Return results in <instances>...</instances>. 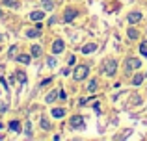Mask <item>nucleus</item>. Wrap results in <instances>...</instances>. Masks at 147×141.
I'll use <instances>...</instances> for the list:
<instances>
[{"label": "nucleus", "mask_w": 147, "mask_h": 141, "mask_svg": "<svg viewBox=\"0 0 147 141\" xmlns=\"http://www.w3.org/2000/svg\"><path fill=\"white\" fill-rule=\"evenodd\" d=\"M88 74H90V67H88V65H76L75 71H73V78H75L76 82L88 78Z\"/></svg>", "instance_id": "nucleus-1"}, {"label": "nucleus", "mask_w": 147, "mask_h": 141, "mask_svg": "<svg viewBox=\"0 0 147 141\" xmlns=\"http://www.w3.org/2000/svg\"><path fill=\"white\" fill-rule=\"evenodd\" d=\"M104 74L106 76H115V72H117V61H115L114 58L106 59V63H104Z\"/></svg>", "instance_id": "nucleus-2"}, {"label": "nucleus", "mask_w": 147, "mask_h": 141, "mask_svg": "<svg viewBox=\"0 0 147 141\" xmlns=\"http://www.w3.org/2000/svg\"><path fill=\"white\" fill-rule=\"evenodd\" d=\"M69 123H71V126L75 128V130H86V123H84L82 115H73Z\"/></svg>", "instance_id": "nucleus-3"}, {"label": "nucleus", "mask_w": 147, "mask_h": 141, "mask_svg": "<svg viewBox=\"0 0 147 141\" xmlns=\"http://www.w3.org/2000/svg\"><path fill=\"white\" fill-rule=\"evenodd\" d=\"M140 65H142V61L138 58H127V61H125V71H138L140 69Z\"/></svg>", "instance_id": "nucleus-4"}, {"label": "nucleus", "mask_w": 147, "mask_h": 141, "mask_svg": "<svg viewBox=\"0 0 147 141\" xmlns=\"http://www.w3.org/2000/svg\"><path fill=\"white\" fill-rule=\"evenodd\" d=\"M63 50H65V43L61 39H56L52 43V52H54V54H61Z\"/></svg>", "instance_id": "nucleus-5"}, {"label": "nucleus", "mask_w": 147, "mask_h": 141, "mask_svg": "<svg viewBox=\"0 0 147 141\" xmlns=\"http://www.w3.org/2000/svg\"><path fill=\"white\" fill-rule=\"evenodd\" d=\"M76 17V11L73 9V7H69V9H65V13H63V21L65 22H71L73 19Z\"/></svg>", "instance_id": "nucleus-6"}, {"label": "nucleus", "mask_w": 147, "mask_h": 141, "mask_svg": "<svg viewBox=\"0 0 147 141\" xmlns=\"http://www.w3.org/2000/svg\"><path fill=\"white\" fill-rule=\"evenodd\" d=\"M41 28H43V26H41V24H37L34 30H28V32H26V35H28L30 39H32V37H39V35H41Z\"/></svg>", "instance_id": "nucleus-7"}, {"label": "nucleus", "mask_w": 147, "mask_h": 141, "mask_svg": "<svg viewBox=\"0 0 147 141\" xmlns=\"http://www.w3.org/2000/svg\"><path fill=\"white\" fill-rule=\"evenodd\" d=\"M95 50H97V43H88L82 47V54H91Z\"/></svg>", "instance_id": "nucleus-8"}, {"label": "nucleus", "mask_w": 147, "mask_h": 141, "mask_svg": "<svg viewBox=\"0 0 147 141\" xmlns=\"http://www.w3.org/2000/svg\"><path fill=\"white\" fill-rule=\"evenodd\" d=\"M140 21H142V13H140V11H132V13H129V22H130V24L140 22Z\"/></svg>", "instance_id": "nucleus-9"}, {"label": "nucleus", "mask_w": 147, "mask_h": 141, "mask_svg": "<svg viewBox=\"0 0 147 141\" xmlns=\"http://www.w3.org/2000/svg\"><path fill=\"white\" fill-rule=\"evenodd\" d=\"M50 115H52L54 119H61V117H65V110L63 108H54L52 112H50Z\"/></svg>", "instance_id": "nucleus-10"}, {"label": "nucleus", "mask_w": 147, "mask_h": 141, "mask_svg": "<svg viewBox=\"0 0 147 141\" xmlns=\"http://www.w3.org/2000/svg\"><path fill=\"white\" fill-rule=\"evenodd\" d=\"M30 19L36 21V22H39V21L45 19V13H43V11H32V13H30Z\"/></svg>", "instance_id": "nucleus-11"}, {"label": "nucleus", "mask_w": 147, "mask_h": 141, "mask_svg": "<svg viewBox=\"0 0 147 141\" xmlns=\"http://www.w3.org/2000/svg\"><path fill=\"white\" fill-rule=\"evenodd\" d=\"M41 52H43V50H41L39 45H32V48H30V54H32V58H39Z\"/></svg>", "instance_id": "nucleus-12"}, {"label": "nucleus", "mask_w": 147, "mask_h": 141, "mask_svg": "<svg viewBox=\"0 0 147 141\" xmlns=\"http://www.w3.org/2000/svg\"><path fill=\"white\" fill-rule=\"evenodd\" d=\"M2 6H7V7L17 9V7H19V0H2Z\"/></svg>", "instance_id": "nucleus-13"}, {"label": "nucleus", "mask_w": 147, "mask_h": 141, "mask_svg": "<svg viewBox=\"0 0 147 141\" xmlns=\"http://www.w3.org/2000/svg\"><path fill=\"white\" fill-rule=\"evenodd\" d=\"M17 61H21V63H24V65H28V63L32 61V58H30L28 54H19V56H17Z\"/></svg>", "instance_id": "nucleus-14"}, {"label": "nucleus", "mask_w": 147, "mask_h": 141, "mask_svg": "<svg viewBox=\"0 0 147 141\" xmlns=\"http://www.w3.org/2000/svg\"><path fill=\"white\" fill-rule=\"evenodd\" d=\"M97 86H99V82H97V80H91V82L86 86V89L90 91V93H95V91H97Z\"/></svg>", "instance_id": "nucleus-15"}, {"label": "nucleus", "mask_w": 147, "mask_h": 141, "mask_svg": "<svg viewBox=\"0 0 147 141\" xmlns=\"http://www.w3.org/2000/svg\"><path fill=\"white\" fill-rule=\"evenodd\" d=\"M144 78H145V76L144 74H140V72H136V76H134V78H132V84H134V86H142V82H144Z\"/></svg>", "instance_id": "nucleus-16"}, {"label": "nucleus", "mask_w": 147, "mask_h": 141, "mask_svg": "<svg viewBox=\"0 0 147 141\" xmlns=\"http://www.w3.org/2000/svg\"><path fill=\"white\" fill-rule=\"evenodd\" d=\"M9 130L11 132H21V123H19V121H11L9 123Z\"/></svg>", "instance_id": "nucleus-17"}, {"label": "nucleus", "mask_w": 147, "mask_h": 141, "mask_svg": "<svg viewBox=\"0 0 147 141\" xmlns=\"http://www.w3.org/2000/svg\"><path fill=\"white\" fill-rule=\"evenodd\" d=\"M127 35H129V39H138V30L136 28H129V30H127Z\"/></svg>", "instance_id": "nucleus-18"}, {"label": "nucleus", "mask_w": 147, "mask_h": 141, "mask_svg": "<svg viewBox=\"0 0 147 141\" xmlns=\"http://www.w3.org/2000/svg\"><path fill=\"white\" fill-rule=\"evenodd\" d=\"M15 78H17L22 86H24V84H26V72L24 71H17V76H15Z\"/></svg>", "instance_id": "nucleus-19"}, {"label": "nucleus", "mask_w": 147, "mask_h": 141, "mask_svg": "<svg viewBox=\"0 0 147 141\" xmlns=\"http://www.w3.org/2000/svg\"><path fill=\"white\" fill-rule=\"evenodd\" d=\"M56 97H58V91H50V93L47 95V98H45V102H47V104H50V102L56 100Z\"/></svg>", "instance_id": "nucleus-20"}, {"label": "nucleus", "mask_w": 147, "mask_h": 141, "mask_svg": "<svg viewBox=\"0 0 147 141\" xmlns=\"http://www.w3.org/2000/svg\"><path fill=\"white\" fill-rule=\"evenodd\" d=\"M41 4H43V7L47 11H52L54 9V2H52V0H41Z\"/></svg>", "instance_id": "nucleus-21"}, {"label": "nucleus", "mask_w": 147, "mask_h": 141, "mask_svg": "<svg viewBox=\"0 0 147 141\" xmlns=\"http://www.w3.org/2000/svg\"><path fill=\"white\" fill-rule=\"evenodd\" d=\"M140 54H142V56H145V58H147V39H145V41H142V43H140Z\"/></svg>", "instance_id": "nucleus-22"}, {"label": "nucleus", "mask_w": 147, "mask_h": 141, "mask_svg": "<svg viewBox=\"0 0 147 141\" xmlns=\"http://www.w3.org/2000/svg\"><path fill=\"white\" fill-rule=\"evenodd\" d=\"M24 134L28 136V138H32V123H30V121H26V124H24Z\"/></svg>", "instance_id": "nucleus-23"}, {"label": "nucleus", "mask_w": 147, "mask_h": 141, "mask_svg": "<svg viewBox=\"0 0 147 141\" xmlns=\"http://www.w3.org/2000/svg\"><path fill=\"white\" fill-rule=\"evenodd\" d=\"M41 128H43V130H50V123H49V119H41Z\"/></svg>", "instance_id": "nucleus-24"}, {"label": "nucleus", "mask_w": 147, "mask_h": 141, "mask_svg": "<svg viewBox=\"0 0 147 141\" xmlns=\"http://www.w3.org/2000/svg\"><path fill=\"white\" fill-rule=\"evenodd\" d=\"M15 54H17V45H13V47L9 48V52H7V58H15Z\"/></svg>", "instance_id": "nucleus-25"}, {"label": "nucleus", "mask_w": 147, "mask_h": 141, "mask_svg": "<svg viewBox=\"0 0 147 141\" xmlns=\"http://www.w3.org/2000/svg\"><path fill=\"white\" fill-rule=\"evenodd\" d=\"M0 82H2V87H4V89H6V91L9 89V87H7V82H6V78H4L2 74H0Z\"/></svg>", "instance_id": "nucleus-26"}, {"label": "nucleus", "mask_w": 147, "mask_h": 141, "mask_svg": "<svg viewBox=\"0 0 147 141\" xmlns=\"http://www.w3.org/2000/svg\"><path fill=\"white\" fill-rule=\"evenodd\" d=\"M58 97H60L61 100H65V98H67V93H65V91L61 89V91H58Z\"/></svg>", "instance_id": "nucleus-27"}, {"label": "nucleus", "mask_w": 147, "mask_h": 141, "mask_svg": "<svg viewBox=\"0 0 147 141\" xmlns=\"http://www.w3.org/2000/svg\"><path fill=\"white\" fill-rule=\"evenodd\" d=\"M49 67H56V58H49Z\"/></svg>", "instance_id": "nucleus-28"}, {"label": "nucleus", "mask_w": 147, "mask_h": 141, "mask_svg": "<svg viewBox=\"0 0 147 141\" xmlns=\"http://www.w3.org/2000/svg\"><path fill=\"white\" fill-rule=\"evenodd\" d=\"M75 61H76V59H75V56H69V59H67V63H69V65H75Z\"/></svg>", "instance_id": "nucleus-29"}, {"label": "nucleus", "mask_w": 147, "mask_h": 141, "mask_svg": "<svg viewBox=\"0 0 147 141\" xmlns=\"http://www.w3.org/2000/svg\"><path fill=\"white\" fill-rule=\"evenodd\" d=\"M50 82H52V78H47V80H43V82H41V87H45V86H47V84H50Z\"/></svg>", "instance_id": "nucleus-30"}, {"label": "nucleus", "mask_w": 147, "mask_h": 141, "mask_svg": "<svg viewBox=\"0 0 147 141\" xmlns=\"http://www.w3.org/2000/svg\"><path fill=\"white\" fill-rule=\"evenodd\" d=\"M61 74H63V76H69V74H71V71H69V69H63V71H61Z\"/></svg>", "instance_id": "nucleus-31"}, {"label": "nucleus", "mask_w": 147, "mask_h": 141, "mask_svg": "<svg viewBox=\"0 0 147 141\" xmlns=\"http://www.w3.org/2000/svg\"><path fill=\"white\" fill-rule=\"evenodd\" d=\"M0 41H2V35H0Z\"/></svg>", "instance_id": "nucleus-32"}, {"label": "nucleus", "mask_w": 147, "mask_h": 141, "mask_svg": "<svg viewBox=\"0 0 147 141\" xmlns=\"http://www.w3.org/2000/svg\"><path fill=\"white\" fill-rule=\"evenodd\" d=\"M145 78H147V72H145Z\"/></svg>", "instance_id": "nucleus-33"}, {"label": "nucleus", "mask_w": 147, "mask_h": 141, "mask_svg": "<svg viewBox=\"0 0 147 141\" xmlns=\"http://www.w3.org/2000/svg\"><path fill=\"white\" fill-rule=\"evenodd\" d=\"M0 15H2V13H0Z\"/></svg>", "instance_id": "nucleus-34"}]
</instances>
